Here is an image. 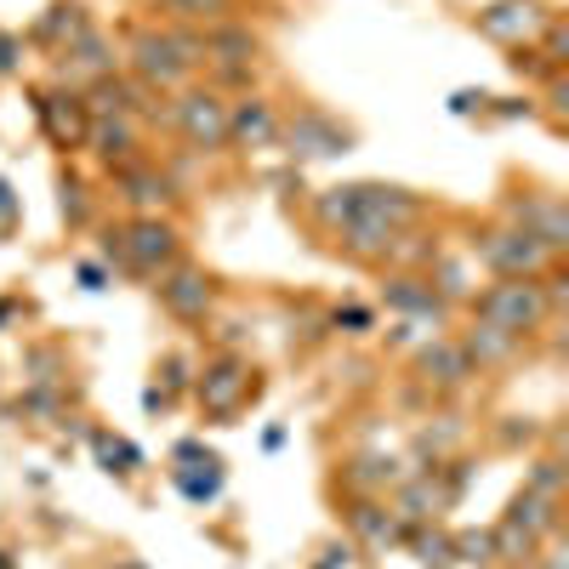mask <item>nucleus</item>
Listing matches in <instances>:
<instances>
[{
	"mask_svg": "<svg viewBox=\"0 0 569 569\" xmlns=\"http://www.w3.org/2000/svg\"><path fill=\"white\" fill-rule=\"evenodd\" d=\"M166 40L177 46V58H182L188 69L206 63V34H194V29H166Z\"/></svg>",
	"mask_w": 569,
	"mask_h": 569,
	"instance_id": "29",
	"label": "nucleus"
},
{
	"mask_svg": "<svg viewBox=\"0 0 569 569\" xmlns=\"http://www.w3.org/2000/svg\"><path fill=\"white\" fill-rule=\"evenodd\" d=\"M0 217H12V200H7V182H0Z\"/></svg>",
	"mask_w": 569,
	"mask_h": 569,
	"instance_id": "33",
	"label": "nucleus"
},
{
	"mask_svg": "<svg viewBox=\"0 0 569 569\" xmlns=\"http://www.w3.org/2000/svg\"><path fill=\"white\" fill-rule=\"evenodd\" d=\"M518 342H525V337H512V330L479 319V325H472L467 337H461V353L472 359V370H485V365H507V359L518 353Z\"/></svg>",
	"mask_w": 569,
	"mask_h": 569,
	"instance_id": "15",
	"label": "nucleus"
},
{
	"mask_svg": "<svg viewBox=\"0 0 569 569\" xmlns=\"http://www.w3.org/2000/svg\"><path fill=\"white\" fill-rule=\"evenodd\" d=\"M171 126L194 142V149H222L228 142V103L217 98V91H177L171 103Z\"/></svg>",
	"mask_w": 569,
	"mask_h": 569,
	"instance_id": "3",
	"label": "nucleus"
},
{
	"mask_svg": "<svg viewBox=\"0 0 569 569\" xmlns=\"http://www.w3.org/2000/svg\"><path fill=\"white\" fill-rule=\"evenodd\" d=\"M348 525H353L370 547H388V541H399V525H393V518H388L382 507H376V501H359V507L348 512Z\"/></svg>",
	"mask_w": 569,
	"mask_h": 569,
	"instance_id": "22",
	"label": "nucleus"
},
{
	"mask_svg": "<svg viewBox=\"0 0 569 569\" xmlns=\"http://www.w3.org/2000/svg\"><path fill=\"white\" fill-rule=\"evenodd\" d=\"M512 228L536 233L547 251H563L569 246V217L558 200H512Z\"/></svg>",
	"mask_w": 569,
	"mask_h": 569,
	"instance_id": "11",
	"label": "nucleus"
},
{
	"mask_svg": "<svg viewBox=\"0 0 569 569\" xmlns=\"http://www.w3.org/2000/svg\"><path fill=\"white\" fill-rule=\"evenodd\" d=\"M63 217L69 222H86V188L80 182H63Z\"/></svg>",
	"mask_w": 569,
	"mask_h": 569,
	"instance_id": "32",
	"label": "nucleus"
},
{
	"mask_svg": "<svg viewBox=\"0 0 569 569\" xmlns=\"http://www.w3.org/2000/svg\"><path fill=\"white\" fill-rule=\"evenodd\" d=\"M279 137L291 142V154H302V160H330V154H348V131L330 120V114H319V109H297V120L291 126H279Z\"/></svg>",
	"mask_w": 569,
	"mask_h": 569,
	"instance_id": "7",
	"label": "nucleus"
},
{
	"mask_svg": "<svg viewBox=\"0 0 569 569\" xmlns=\"http://www.w3.org/2000/svg\"><path fill=\"white\" fill-rule=\"evenodd\" d=\"M0 569H12V563H7V552H0Z\"/></svg>",
	"mask_w": 569,
	"mask_h": 569,
	"instance_id": "35",
	"label": "nucleus"
},
{
	"mask_svg": "<svg viewBox=\"0 0 569 569\" xmlns=\"http://www.w3.org/2000/svg\"><path fill=\"white\" fill-rule=\"evenodd\" d=\"M160 302H166V313H177V319H206L211 313V279L200 273V268H166V279H160Z\"/></svg>",
	"mask_w": 569,
	"mask_h": 569,
	"instance_id": "9",
	"label": "nucleus"
},
{
	"mask_svg": "<svg viewBox=\"0 0 569 569\" xmlns=\"http://www.w3.org/2000/svg\"><path fill=\"white\" fill-rule=\"evenodd\" d=\"M120 233H126V262H131L137 273H166V268H177V228H171V222L137 217V222L120 228Z\"/></svg>",
	"mask_w": 569,
	"mask_h": 569,
	"instance_id": "5",
	"label": "nucleus"
},
{
	"mask_svg": "<svg viewBox=\"0 0 569 569\" xmlns=\"http://www.w3.org/2000/svg\"><path fill=\"white\" fill-rule=\"evenodd\" d=\"M416 558H421V569H450L456 563V547L445 536H421L416 541Z\"/></svg>",
	"mask_w": 569,
	"mask_h": 569,
	"instance_id": "30",
	"label": "nucleus"
},
{
	"mask_svg": "<svg viewBox=\"0 0 569 569\" xmlns=\"http://www.w3.org/2000/svg\"><path fill=\"white\" fill-rule=\"evenodd\" d=\"M342 246H348L353 257H393V251H399V222L370 217V211H353V217L342 222Z\"/></svg>",
	"mask_w": 569,
	"mask_h": 569,
	"instance_id": "12",
	"label": "nucleus"
},
{
	"mask_svg": "<svg viewBox=\"0 0 569 569\" xmlns=\"http://www.w3.org/2000/svg\"><path fill=\"white\" fill-rule=\"evenodd\" d=\"M552 507H558V501H547V496H530V490H525V496L512 501V512H507V518H512L518 530H530V536L541 541L547 530H558V512H552Z\"/></svg>",
	"mask_w": 569,
	"mask_h": 569,
	"instance_id": "21",
	"label": "nucleus"
},
{
	"mask_svg": "<svg viewBox=\"0 0 569 569\" xmlns=\"http://www.w3.org/2000/svg\"><path fill=\"white\" fill-rule=\"evenodd\" d=\"M63 74H74V80H103V74H114V46H109L98 29L74 34V40H69V58H63Z\"/></svg>",
	"mask_w": 569,
	"mask_h": 569,
	"instance_id": "14",
	"label": "nucleus"
},
{
	"mask_svg": "<svg viewBox=\"0 0 569 569\" xmlns=\"http://www.w3.org/2000/svg\"><path fill=\"white\" fill-rule=\"evenodd\" d=\"M279 126H284V120H279L273 103H262V98L228 103V142H240V149H273Z\"/></svg>",
	"mask_w": 569,
	"mask_h": 569,
	"instance_id": "10",
	"label": "nucleus"
},
{
	"mask_svg": "<svg viewBox=\"0 0 569 569\" xmlns=\"http://www.w3.org/2000/svg\"><path fill=\"white\" fill-rule=\"evenodd\" d=\"M472 251H479L501 279H536L547 262H552V251L536 240V233H525V228H490V233H479V246H472Z\"/></svg>",
	"mask_w": 569,
	"mask_h": 569,
	"instance_id": "2",
	"label": "nucleus"
},
{
	"mask_svg": "<svg viewBox=\"0 0 569 569\" xmlns=\"http://www.w3.org/2000/svg\"><path fill=\"white\" fill-rule=\"evenodd\" d=\"M558 490H563V467H558V461H536V472H530V496L558 501Z\"/></svg>",
	"mask_w": 569,
	"mask_h": 569,
	"instance_id": "31",
	"label": "nucleus"
},
{
	"mask_svg": "<svg viewBox=\"0 0 569 569\" xmlns=\"http://www.w3.org/2000/svg\"><path fill=\"white\" fill-rule=\"evenodd\" d=\"M541 29H547V12L536 7V0H501V7L479 12V34H490L501 46H525Z\"/></svg>",
	"mask_w": 569,
	"mask_h": 569,
	"instance_id": "8",
	"label": "nucleus"
},
{
	"mask_svg": "<svg viewBox=\"0 0 569 569\" xmlns=\"http://www.w3.org/2000/svg\"><path fill=\"white\" fill-rule=\"evenodd\" d=\"M40 114H46V126H52L58 142H80L86 126H91V114L80 109V98H40Z\"/></svg>",
	"mask_w": 569,
	"mask_h": 569,
	"instance_id": "20",
	"label": "nucleus"
},
{
	"mask_svg": "<svg viewBox=\"0 0 569 569\" xmlns=\"http://www.w3.org/2000/svg\"><path fill=\"white\" fill-rule=\"evenodd\" d=\"M251 58H257V34H251V29H240V23H217V29L206 34V63H217L222 74H246Z\"/></svg>",
	"mask_w": 569,
	"mask_h": 569,
	"instance_id": "13",
	"label": "nucleus"
},
{
	"mask_svg": "<svg viewBox=\"0 0 569 569\" xmlns=\"http://www.w3.org/2000/svg\"><path fill=\"white\" fill-rule=\"evenodd\" d=\"M120 188L137 211H160L171 200V182L154 171V166H120Z\"/></svg>",
	"mask_w": 569,
	"mask_h": 569,
	"instance_id": "19",
	"label": "nucleus"
},
{
	"mask_svg": "<svg viewBox=\"0 0 569 569\" xmlns=\"http://www.w3.org/2000/svg\"><path fill=\"white\" fill-rule=\"evenodd\" d=\"M490 541H496V558H512V563H518V558L530 563V552H536V536H530V530H518L512 518H501V530H496Z\"/></svg>",
	"mask_w": 569,
	"mask_h": 569,
	"instance_id": "25",
	"label": "nucleus"
},
{
	"mask_svg": "<svg viewBox=\"0 0 569 569\" xmlns=\"http://www.w3.org/2000/svg\"><path fill=\"white\" fill-rule=\"evenodd\" d=\"M450 547H456V558H467V563H496V541H490L485 530H479V536H472V530H461Z\"/></svg>",
	"mask_w": 569,
	"mask_h": 569,
	"instance_id": "28",
	"label": "nucleus"
},
{
	"mask_svg": "<svg viewBox=\"0 0 569 569\" xmlns=\"http://www.w3.org/2000/svg\"><path fill=\"white\" fill-rule=\"evenodd\" d=\"M547 313H552V302L536 279H496L479 297V319L512 330V337H530L536 325H547Z\"/></svg>",
	"mask_w": 569,
	"mask_h": 569,
	"instance_id": "1",
	"label": "nucleus"
},
{
	"mask_svg": "<svg viewBox=\"0 0 569 569\" xmlns=\"http://www.w3.org/2000/svg\"><path fill=\"white\" fill-rule=\"evenodd\" d=\"M421 370H427V382H439V388H461L467 376H479L472 359L461 353V342H427L421 348Z\"/></svg>",
	"mask_w": 569,
	"mask_h": 569,
	"instance_id": "17",
	"label": "nucleus"
},
{
	"mask_svg": "<svg viewBox=\"0 0 569 569\" xmlns=\"http://www.w3.org/2000/svg\"><path fill=\"white\" fill-rule=\"evenodd\" d=\"M86 29H91V23H86V12L74 7V0H63V7H52V12H46V18L34 23V34H40V40H58V46H63V40H74V34H86Z\"/></svg>",
	"mask_w": 569,
	"mask_h": 569,
	"instance_id": "23",
	"label": "nucleus"
},
{
	"mask_svg": "<svg viewBox=\"0 0 569 569\" xmlns=\"http://www.w3.org/2000/svg\"><path fill=\"white\" fill-rule=\"evenodd\" d=\"M86 137H91V149H98L109 166H131L137 126H131L126 114H114V120H91V126H86Z\"/></svg>",
	"mask_w": 569,
	"mask_h": 569,
	"instance_id": "18",
	"label": "nucleus"
},
{
	"mask_svg": "<svg viewBox=\"0 0 569 569\" xmlns=\"http://www.w3.org/2000/svg\"><path fill=\"white\" fill-rule=\"evenodd\" d=\"M388 302L399 308V313H410V319H445V297L433 291V284H427V279H410V273H399V279H388Z\"/></svg>",
	"mask_w": 569,
	"mask_h": 569,
	"instance_id": "16",
	"label": "nucleus"
},
{
	"mask_svg": "<svg viewBox=\"0 0 569 569\" xmlns=\"http://www.w3.org/2000/svg\"><path fill=\"white\" fill-rule=\"evenodd\" d=\"M131 69H137V80L149 91H177L188 80V63L177 58V46L166 40V29H142L131 40Z\"/></svg>",
	"mask_w": 569,
	"mask_h": 569,
	"instance_id": "4",
	"label": "nucleus"
},
{
	"mask_svg": "<svg viewBox=\"0 0 569 569\" xmlns=\"http://www.w3.org/2000/svg\"><path fill=\"white\" fill-rule=\"evenodd\" d=\"M353 211H359V188H330L319 200V222H330V228H342Z\"/></svg>",
	"mask_w": 569,
	"mask_h": 569,
	"instance_id": "27",
	"label": "nucleus"
},
{
	"mask_svg": "<svg viewBox=\"0 0 569 569\" xmlns=\"http://www.w3.org/2000/svg\"><path fill=\"white\" fill-rule=\"evenodd\" d=\"M251 393H257V370H251L246 359H217V365H206V382H200L206 416H233Z\"/></svg>",
	"mask_w": 569,
	"mask_h": 569,
	"instance_id": "6",
	"label": "nucleus"
},
{
	"mask_svg": "<svg viewBox=\"0 0 569 569\" xmlns=\"http://www.w3.org/2000/svg\"><path fill=\"white\" fill-rule=\"evenodd\" d=\"M160 7L177 12V18H188V23H222L233 12V0H160Z\"/></svg>",
	"mask_w": 569,
	"mask_h": 569,
	"instance_id": "24",
	"label": "nucleus"
},
{
	"mask_svg": "<svg viewBox=\"0 0 569 569\" xmlns=\"http://www.w3.org/2000/svg\"><path fill=\"white\" fill-rule=\"evenodd\" d=\"M348 479H353L359 490H388V485L399 479V467H393V461H376V456H370V461H353V467H348Z\"/></svg>",
	"mask_w": 569,
	"mask_h": 569,
	"instance_id": "26",
	"label": "nucleus"
},
{
	"mask_svg": "<svg viewBox=\"0 0 569 569\" xmlns=\"http://www.w3.org/2000/svg\"><path fill=\"white\" fill-rule=\"evenodd\" d=\"M547 569H563V558H558V552H552V558H547Z\"/></svg>",
	"mask_w": 569,
	"mask_h": 569,
	"instance_id": "34",
	"label": "nucleus"
}]
</instances>
